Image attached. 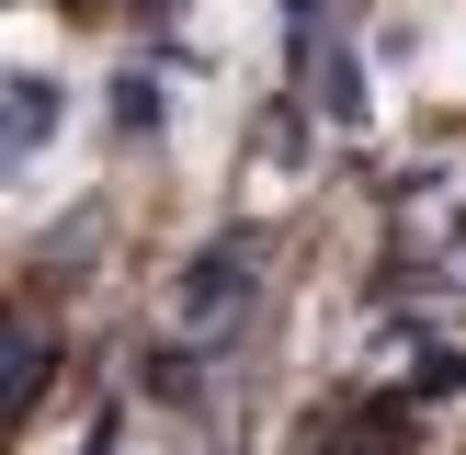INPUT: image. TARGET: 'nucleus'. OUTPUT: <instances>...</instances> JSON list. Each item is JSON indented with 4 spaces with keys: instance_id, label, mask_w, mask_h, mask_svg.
Returning a JSON list of instances; mask_svg holds the SVG:
<instances>
[{
    "instance_id": "f257e3e1",
    "label": "nucleus",
    "mask_w": 466,
    "mask_h": 455,
    "mask_svg": "<svg viewBox=\"0 0 466 455\" xmlns=\"http://www.w3.org/2000/svg\"><path fill=\"white\" fill-rule=\"evenodd\" d=\"M35 387H46V330L35 318H0V421L35 410Z\"/></svg>"
},
{
    "instance_id": "f03ea898",
    "label": "nucleus",
    "mask_w": 466,
    "mask_h": 455,
    "mask_svg": "<svg viewBox=\"0 0 466 455\" xmlns=\"http://www.w3.org/2000/svg\"><path fill=\"white\" fill-rule=\"evenodd\" d=\"M239 285H250V250L228 239V250H205V262L182 273V308H194V318H228V308H239Z\"/></svg>"
}]
</instances>
